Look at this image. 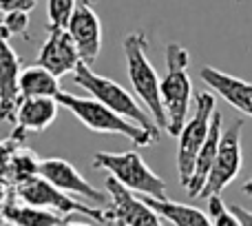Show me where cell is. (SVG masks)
Returning <instances> with one entry per match:
<instances>
[{"label":"cell","instance_id":"cell-11","mask_svg":"<svg viewBox=\"0 0 252 226\" xmlns=\"http://www.w3.org/2000/svg\"><path fill=\"white\" fill-rule=\"evenodd\" d=\"M0 220L2 224L18 226H60V224H78L73 218L60 215L56 211L31 206L18 200L13 184L2 182V202H0Z\"/></svg>","mask_w":252,"mask_h":226},{"label":"cell","instance_id":"cell-2","mask_svg":"<svg viewBox=\"0 0 252 226\" xmlns=\"http://www.w3.org/2000/svg\"><path fill=\"white\" fill-rule=\"evenodd\" d=\"M124 60L126 71H128V80L133 84L135 96L142 100V105L151 111L153 120L157 122L161 131L168 126V115H166L164 98H161V80L157 75L155 67L148 60V36L144 31H133L124 38Z\"/></svg>","mask_w":252,"mask_h":226},{"label":"cell","instance_id":"cell-15","mask_svg":"<svg viewBox=\"0 0 252 226\" xmlns=\"http://www.w3.org/2000/svg\"><path fill=\"white\" fill-rule=\"evenodd\" d=\"M0 157H2V182L4 184H20L25 180L40 175V166L42 160L35 155L31 149L22 147V140L9 138L2 140L0 144Z\"/></svg>","mask_w":252,"mask_h":226},{"label":"cell","instance_id":"cell-16","mask_svg":"<svg viewBox=\"0 0 252 226\" xmlns=\"http://www.w3.org/2000/svg\"><path fill=\"white\" fill-rule=\"evenodd\" d=\"M199 78L230 107L252 117V82H246V80L226 74V71H219L215 67H204L199 71Z\"/></svg>","mask_w":252,"mask_h":226},{"label":"cell","instance_id":"cell-10","mask_svg":"<svg viewBox=\"0 0 252 226\" xmlns=\"http://www.w3.org/2000/svg\"><path fill=\"white\" fill-rule=\"evenodd\" d=\"M35 62L53 71L58 78L73 74L78 69L82 56H80V49L71 36L69 27H47V40L40 47Z\"/></svg>","mask_w":252,"mask_h":226},{"label":"cell","instance_id":"cell-3","mask_svg":"<svg viewBox=\"0 0 252 226\" xmlns=\"http://www.w3.org/2000/svg\"><path fill=\"white\" fill-rule=\"evenodd\" d=\"M161 98L168 115V135L177 138L188 120V111L195 100L192 82L188 75V51L179 42L166 44V75L161 78Z\"/></svg>","mask_w":252,"mask_h":226},{"label":"cell","instance_id":"cell-14","mask_svg":"<svg viewBox=\"0 0 252 226\" xmlns=\"http://www.w3.org/2000/svg\"><path fill=\"white\" fill-rule=\"evenodd\" d=\"M40 175L53 182L58 188L71 193L75 197H84L89 202H95V204H106V193H102L100 188H95L89 180H84V175L71 164L69 160H62V157H47L42 160L40 166Z\"/></svg>","mask_w":252,"mask_h":226},{"label":"cell","instance_id":"cell-1","mask_svg":"<svg viewBox=\"0 0 252 226\" xmlns=\"http://www.w3.org/2000/svg\"><path fill=\"white\" fill-rule=\"evenodd\" d=\"M58 102L64 109H69L93 133H104V135H124L128 138L135 147H153L159 140V133L148 131L144 126L135 124L133 120L120 115L118 111H113L109 105H104L102 100L89 96V98H80V96H71L66 91L58 93Z\"/></svg>","mask_w":252,"mask_h":226},{"label":"cell","instance_id":"cell-24","mask_svg":"<svg viewBox=\"0 0 252 226\" xmlns=\"http://www.w3.org/2000/svg\"><path fill=\"white\" fill-rule=\"evenodd\" d=\"M38 0H0V9L2 13L9 11H33Z\"/></svg>","mask_w":252,"mask_h":226},{"label":"cell","instance_id":"cell-8","mask_svg":"<svg viewBox=\"0 0 252 226\" xmlns=\"http://www.w3.org/2000/svg\"><path fill=\"white\" fill-rule=\"evenodd\" d=\"M106 193L111 204L106 209V224H126V226H157L164 222L159 213L146 200L135 197V191L120 182L115 175H106Z\"/></svg>","mask_w":252,"mask_h":226},{"label":"cell","instance_id":"cell-20","mask_svg":"<svg viewBox=\"0 0 252 226\" xmlns=\"http://www.w3.org/2000/svg\"><path fill=\"white\" fill-rule=\"evenodd\" d=\"M60 78L53 71H49L42 65H31L20 71V93L22 98H38V96H49L58 98L60 93Z\"/></svg>","mask_w":252,"mask_h":226},{"label":"cell","instance_id":"cell-6","mask_svg":"<svg viewBox=\"0 0 252 226\" xmlns=\"http://www.w3.org/2000/svg\"><path fill=\"white\" fill-rule=\"evenodd\" d=\"M91 164L95 169L109 171L122 184H126L128 188H133L135 193H139L144 197H159V200L168 197L166 182L155 171H151V166L144 162V157L137 151H124V153L100 151L93 155Z\"/></svg>","mask_w":252,"mask_h":226},{"label":"cell","instance_id":"cell-17","mask_svg":"<svg viewBox=\"0 0 252 226\" xmlns=\"http://www.w3.org/2000/svg\"><path fill=\"white\" fill-rule=\"evenodd\" d=\"M58 98L38 96V98H25L18 109L16 129H13V138L25 142L27 133H42L53 124L58 115Z\"/></svg>","mask_w":252,"mask_h":226},{"label":"cell","instance_id":"cell-12","mask_svg":"<svg viewBox=\"0 0 252 226\" xmlns=\"http://www.w3.org/2000/svg\"><path fill=\"white\" fill-rule=\"evenodd\" d=\"M93 4H95V0H78V7H75L73 18L69 22V31L80 49L82 62H89V65H93L100 56L102 36H104L102 20Z\"/></svg>","mask_w":252,"mask_h":226},{"label":"cell","instance_id":"cell-25","mask_svg":"<svg viewBox=\"0 0 252 226\" xmlns=\"http://www.w3.org/2000/svg\"><path fill=\"white\" fill-rule=\"evenodd\" d=\"M230 209H232V213L237 215L241 226H252V211H246L244 206H239V204H230Z\"/></svg>","mask_w":252,"mask_h":226},{"label":"cell","instance_id":"cell-18","mask_svg":"<svg viewBox=\"0 0 252 226\" xmlns=\"http://www.w3.org/2000/svg\"><path fill=\"white\" fill-rule=\"evenodd\" d=\"M221 135H223V115H221L219 111H215V115H213V126H210V133H208V138H206L204 147H201L199 155H197L195 173H192L190 182L186 184V195L190 197V200H197V197H201V191H204L206 182H208L210 169H213L215 157H217L219 142H221Z\"/></svg>","mask_w":252,"mask_h":226},{"label":"cell","instance_id":"cell-23","mask_svg":"<svg viewBox=\"0 0 252 226\" xmlns=\"http://www.w3.org/2000/svg\"><path fill=\"white\" fill-rule=\"evenodd\" d=\"M2 27H7L9 31L13 34H20L25 40H29V11H9V13H2Z\"/></svg>","mask_w":252,"mask_h":226},{"label":"cell","instance_id":"cell-21","mask_svg":"<svg viewBox=\"0 0 252 226\" xmlns=\"http://www.w3.org/2000/svg\"><path fill=\"white\" fill-rule=\"evenodd\" d=\"M78 0H47V27H69Z\"/></svg>","mask_w":252,"mask_h":226},{"label":"cell","instance_id":"cell-13","mask_svg":"<svg viewBox=\"0 0 252 226\" xmlns=\"http://www.w3.org/2000/svg\"><path fill=\"white\" fill-rule=\"evenodd\" d=\"M20 62L22 58L11 49L9 40H2L0 47V117L16 124L18 109L22 105L20 93Z\"/></svg>","mask_w":252,"mask_h":226},{"label":"cell","instance_id":"cell-7","mask_svg":"<svg viewBox=\"0 0 252 226\" xmlns=\"http://www.w3.org/2000/svg\"><path fill=\"white\" fill-rule=\"evenodd\" d=\"M16 195L20 202L31 206H42V209L56 211L60 215L73 218L75 213L84 215V218L93 220V222L106 224V209H93V206L82 204L80 200H73L75 195L58 188L53 182H49L44 175H33V178L25 180V182L16 184Z\"/></svg>","mask_w":252,"mask_h":226},{"label":"cell","instance_id":"cell-22","mask_svg":"<svg viewBox=\"0 0 252 226\" xmlns=\"http://www.w3.org/2000/svg\"><path fill=\"white\" fill-rule=\"evenodd\" d=\"M206 200H208V215L215 226H241L230 206L223 204L221 193H213V195H208Z\"/></svg>","mask_w":252,"mask_h":226},{"label":"cell","instance_id":"cell-26","mask_svg":"<svg viewBox=\"0 0 252 226\" xmlns=\"http://www.w3.org/2000/svg\"><path fill=\"white\" fill-rule=\"evenodd\" d=\"M241 193H244V195H248V197H252V178H248L244 184H241Z\"/></svg>","mask_w":252,"mask_h":226},{"label":"cell","instance_id":"cell-5","mask_svg":"<svg viewBox=\"0 0 252 226\" xmlns=\"http://www.w3.org/2000/svg\"><path fill=\"white\" fill-rule=\"evenodd\" d=\"M217 111V100L215 91H199L195 93V113L186 120L182 133H179V149H177V175L179 184L186 188L195 173L197 155L204 147L206 138L213 126V115Z\"/></svg>","mask_w":252,"mask_h":226},{"label":"cell","instance_id":"cell-4","mask_svg":"<svg viewBox=\"0 0 252 226\" xmlns=\"http://www.w3.org/2000/svg\"><path fill=\"white\" fill-rule=\"evenodd\" d=\"M73 82L78 84L80 89L89 93V96L102 100L104 105H109L113 111H118L120 115L133 120L135 124L144 126L148 131H155V133H161V129L157 126V122L153 120L151 111L144 105H139V98L135 100V96H130L128 91L118 84L115 80L106 78V75H100L91 69L89 62H80L78 69L73 71Z\"/></svg>","mask_w":252,"mask_h":226},{"label":"cell","instance_id":"cell-19","mask_svg":"<svg viewBox=\"0 0 252 226\" xmlns=\"http://www.w3.org/2000/svg\"><path fill=\"white\" fill-rule=\"evenodd\" d=\"M166 222L170 224H179V226H206V224H213L208 213H204L201 209L197 206H188L182 204V202H173L168 197L159 200V197H144Z\"/></svg>","mask_w":252,"mask_h":226},{"label":"cell","instance_id":"cell-9","mask_svg":"<svg viewBox=\"0 0 252 226\" xmlns=\"http://www.w3.org/2000/svg\"><path fill=\"white\" fill-rule=\"evenodd\" d=\"M241 133H244V120H235L221 135L219 142V151L215 157V164L210 169L208 182H206L201 197H208L213 193H223V188L230 182H235L237 175L244 164V155H241Z\"/></svg>","mask_w":252,"mask_h":226}]
</instances>
